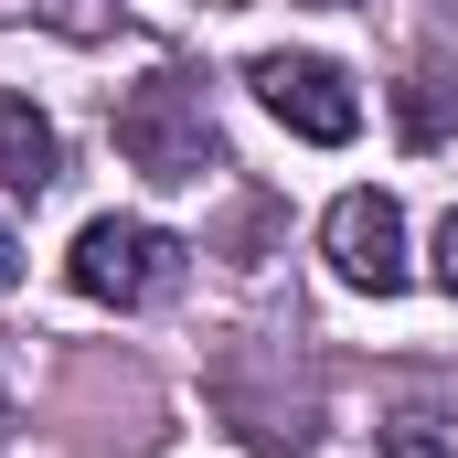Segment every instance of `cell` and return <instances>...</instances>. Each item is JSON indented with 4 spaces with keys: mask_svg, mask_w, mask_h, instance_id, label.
<instances>
[{
    "mask_svg": "<svg viewBox=\"0 0 458 458\" xmlns=\"http://www.w3.org/2000/svg\"><path fill=\"white\" fill-rule=\"evenodd\" d=\"M117 160L139 171V182H203L214 160H225V139H214V107H203V86L182 75V64H160V75H139L128 97H117Z\"/></svg>",
    "mask_w": 458,
    "mask_h": 458,
    "instance_id": "cell-1",
    "label": "cell"
},
{
    "mask_svg": "<svg viewBox=\"0 0 458 458\" xmlns=\"http://www.w3.org/2000/svg\"><path fill=\"white\" fill-rule=\"evenodd\" d=\"M64 277H75V299H97V310H149V299L182 288V234L139 225V214H97V225L75 234Z\"/></svg>",
    "mask_w": 458,
    "mask_h": 458,
    "instance_id": "cell-2",
    "label": "cell"
},
{
    "mask_svg": "<svg viewBox=\"0 0 458 458\" xmlns=\"http://www.w3.org/2000/svg\"><path fill=\"white\" fill-rule=\"evenodd\" d=\"M245 86L267 97V117H288V128L320 139V149H342L352 128H362V97H352V75L331 64V54H256Z\"/></svg>",
    "mask_w": 458,
    "mask_h": 458,
    "instance_id": "cell-3",
    "label": "cell"
},
{
    "mask_svg": "<svg viewBox=\"0 0 458 458\" xmlns=\"http://www.w3.org/2000/svg\"><path fill=\"white\" fill-rule=\"evenodd\" d=\"M320 256H331L342 288L394 299V288H405V214H394V192H342V203L320 214Z\"/></svg>",
    "mask_w": 458,
    "mask_h": 458,
    "instance_id": "cell-4",
    "label": "cell"
},
{
    "mask_svg": "<svg viewBox=\"0 0 458 458\" xmlns=\"http://www.w3.org/2000/svg\"><path fill=\"white\" fill-rule=\"evenodd\" d=\"M54 160H64V149H54V117L32 107L21 86H0V192L43 203V192H54Z\"/></svg>",
    "mask_w": 458,
    "mask_h": 458,
    "instance_id": "cell-5",
    "label": "cell"
},
{
    "mask_svg": "<svg viewBox=\"0 0 458 458\" xmlns=\"http://www.w3.org/2000/svg\"><path fill=\"white\" fill-rule=\"evenodd\" d=\"M384 448H394V458H458V416H437V405H405V416L384 427Z\"/></svg>",
    "mask_w": 458,
    "mask_h": 458,
    "instance_id": "cell-6",
    "label": "cell"
},
{
    "mask_svg": "<svg viewBox=\"0 0 458 458\" xmlns=\"http://www.w3.org/2000/svg\"><path fill=\"white\" fill-rule=\"evenodd\" d=\"M437 128H448V107H437V75H416V86H405V139H437Z\"/></svg>",
    "mask_w": 458,
    "mask_h": 458,
    "instance_id": "cell-7",
    "label": "cell"
},
{
    "mask_svg": "<svg viewBox=\"0 0 458 458\" xmlns=\"http://www.w3.org/2000/svg\"><path fill=\"white\" fill-rule=\"evenodd\" d=\"M437 288L458 299V203H448V225H437Z\"/></svg>",
    "mask_w": 458,
    "mask_h": 458,
    "instance_id": "cell-8",
    "label": "cell"
},
{
    "mask_svg": "<svg viewBox=\"0 0 458 458\" xmlns=\"http://www.w3.org/2000/svg\"><path fill=\"white\" fill-rule=\"evenodd\" d=\"M21 288V245H11V225H0V299Z\"/></svg>",
    "mask_w": 458,
    "mask_h": 458,
    "instance_id": "cell-9",
    "label": "cell"
},
{
    "mask_svg": "<svg viewBox=\"0 0 458 458\" xmlns=\"http://www.w3.org/2000/svg\"><path fill=\"white\" fill-rule=\"evenodd\" d=\"M448 11H458V0H448Z\"/></svg>",
    "mask_w": 458,
    "mask_h": 458,
    "instance_id": "cell-10",
    "label": "cell"
}]
</instances>
